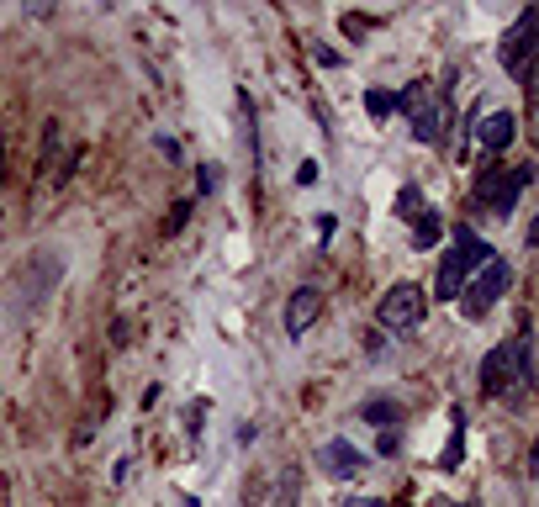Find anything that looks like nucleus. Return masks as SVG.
Masks as SVG:
<instances>
[{
    "mask_svg": "<svg viewBox=\"0 0 539 507\" xmlns=\"http://www.w3.org/2000/svg\"><path fill=\"white\" fill-rule=\"evenodd\" d=\"M339 507H386V502H381V497H344Z\"/></svg>",
    "mask_w": 539,
    "mask_h": 507,
    "instance_id": "6ab92c4d",
    "label": "nucleus"
},
{
    "mask_svg": "<svg viewBox=\"0 0 539 507\" xmlns=\"http://www.w3.org/2000/svg\"><path fill=\"white\" fill-rule=\"evenodd\" d=\"M492 254H497V249H492L487 238H476L471 228H455V249L439 259V286H434L439 302H455V296L466 291V280H471L481 265H487Z\"/></svg>",
    "mask_w": 539,
    "mask_h": 507,
    "instance_id": "f257e3e1",
    "label": "nucleus"
},
{
    "mask_svg": "<svg viewBox=\"0 0 539 507\" xmlns=\"http://www.w3.org/2000/svg\"><path fill=\"white\" fill-rule=\"evenodd\" d=\"M534 37H539V11L524 6V11H518V22L503 32V43H497V59H503V69L518 74L524 85H529V53H534Z\"/></svg>",
    "mask_w": 539,
    "mask_h": 507,
    "instance_id": "423d86ee",
    "label": "nucleus"
},
{
    "mask_svg": "<svg viewBox=\"0 0 539 507\" xmlns=\"http://www.w3.org/2000/svg\"><path fill=\"white\" fill-rule=\"evenodd\" d=\"M323 317V291L318 286H296L286 296V338H307V328Z\"/></svg>",
    "mask_w": 539,
    "mask_h": 507,
    "instance_id": "6e6552de",
    "label": "nucleus"
},
{
    "mask_svg": "<svg viewBox=\"0 0 539 507\" xmlns=\"http://www.w3.org/2000/svg\"><path fill=\"white\" fill-rule=\"evenodd\" d=\"M439 238H444V222L429 212V206H423V212L413 217V249H434Z\"/></svg>",
    "mask_w": 539,
    "mask_h": 507,
    "instance_id": "4468645a",
    "label": "nucleus"
},
{
    "mask_svg": "<svg viewBox=\"0 0 539 507\" xmlns=\"http://www.w3.org/2000/svg\"><path fill=\"white\" fill-rule=\"evenodd\" d=\"M365 111H370V117H392L397 96H392V90H365Z\"/></svg>",
    "mask_w": 539,
    "mask_h": 507,
    "instance_id": "f3484780",
    "label": "nucleus"
},
{
    "mask_svg": "<svg viewBox=\"0 0 539 507\" xmlns=\"http://www.w3.org/2000/svg\"><path fill=\"white\" fill-rule=\"evenodd\" d=\"M360 418H365V423H376V428H386V434H397V423H402V402L376 397V402H365V407H360Z\"/></svg>",
    "mask_w": 539,
    "mask_h": 507,
    "instance_id": "ddd939ff",
    "label": "nucleus"
},
{
    "mask_svg": "<svg viewBox=\"0 0 539 507\" xmlns=\"http://www.w3.org/2000/svg\"><path fill=\"white\" fill-rule=\"evenodd\" d=\"M59 143H64V122H43V159H37V169H53Z\"/></svg>",
    "mask_w": 539,
    "mask_h": 507,
    "instance_id": "2eb2a0df",
    "label": "nucleus"
},
{
    "mask_svg": "<svg viewBox=\"0 0 539 507\" xmlns=\"http://www.w3.org/2000/svg\"><path fill=\"white\" fill-rule=\"evenodd\" d=\"M418 212H423V191H418V185H402V191H397V217L413 222Z\"/></svg>",
    "mask_w": 539,
    "mask_h": 507,
    "instance_id": "dca6fc26",
    "label": "nucleus"
},
{
    "mask_svg": "<svg viewBox=\"0 0 539 507\" xmlns=\"http://www.w3.org/2000/svg\"><path fill=\"white\" fill-rule=\"evenodd\" d=\"M508 286H513V265L492 254L487 265L476 270V280H466V291H460V296H466V317H487V312L497 307V296H503Z\"/></svg>",
    "mask_w": 539,
    "mask_h": 507,
    "instance_id": "39448f33",
    "label": "nucleus"
},
{
    "mask_svg": "<svg viewBox=\"0 0 539 507\" xmlns=\"http://www.w3.org/2000/svg\"><path fill=\"white\" fill-rule=\"evenodd\" d=\"M318 460H323V471H328L333 481H355V476L365 471V455H360L349 439H328Z\"/></svg>",
    "mask_w": 539,
    "mask_h": 507,
    "instance_id": "1a4fd4ad",
    "label": "nucleus"
},
{
    "mask_svg": "<svg viewBox=\"0 0 539 507\" xmlns=\"http://www.w3.org/2000/svg\"><path fill=\"white\" fill-rule=\"evenodd\" d=\"M59 280H64V259H59V254H53V249L32 254L27 265H22V275H16V286H11V296H16V302H11V312H16V317L37 312V307L48 302V291L59 286Z\"/></svg>",
    "mask_w": 539,
    "mask_h": 507,
    "instance_id": "7ed1b4c3",
    "label": "nucleus"
},
{
    "mask_svg": "<svg viewBox=\"0 0 539 507\" xmlns=\"http://www.w3.org/2000/svg\"><path fill=\"white\" fill-rule=\"evenodd\" d=\"M413 117V138L418 143H439V127H444V101H423L418 111H407Z\"/></svg>",
    "mask_w": 539,
    "mask_h": 507,
    "instance_id": "f8f14e48",
    "label": "nucleus"
},
{
    "mask_svg": "<svg viewBox=\"0 0 539 507\" xmlns=\"http://www.w3.org/2000/svg\"><path fill=\"white\" fill-rule=\"evenodd\" d=\"M27 6V16H37V22H48L53 11H59V0H22Z\"/></svg>",
    "mask_w": 539,
    "mask_h": 507,
    "instance_id": "a211bd4d",
    "label": "nucleus"
},
{
    "mask_svg": "<svg viewBox=\"0 0 539 507\" xmlns=\"http://www.w3.org/2000/svg\"><path fill=\"white\" fill-rule=\"evenodd\" d=\"M524 191H529V164H503V159H492V164L476 175V201L492 206L497 222L513 217V206H518V196H524Z\"/></svg>",
    "mask_w": 539,
    "mask_h": 507,
    "instance_id": "f03ea898",
    "label": "nucleus"
},
{
    "mask_svg": "<svg viewBox=\"0 0 539 507\" xmlns=\"http://www.w3.org/2000/svg\"><path fill=\"white\" fill-rule=\"evenodd\" d=\"M481 397L487 402H524V391L513 381V360H508V344H497L481 354Z\"/></svg>",
    "mask_w": 539,
    "mask_h": 507,
    "instance_id": "0eeeda50",
    "label": "nucleus"
},
{
    "mask_svg": "<svg viewBox=\"0 0 539 507\" xmlns=\"http://www.w3.org/2000/svg\"><path fill=\"white\" fill-rule=\"evenodd\" d=\"M0 185H6V122H0Z\"/></svg>",
    "mask_w": 539,
    "mask_h": 507,
    "instance_id": "aec40b11",
    "label": "nucleus"
},
{
    "mask_svg": "<svg viewBox=\"0 0 539 507\" xmlns=\"http://www.w3.org/2000/svg\"><path fill=\"white\" fill-rule=\"evenodd\" d=\"M476 138H481V148H487L492 159H503V148H513V138H518V117L513 111H492V117H481Z\"/></svg>",
    "mask_w": 539,
    "mask_h": 507,
    "instance_id": "9d476101",
    "label": "nucleus"
},
{
    "mask_svg": "<svg viewBox=\"0 0 539 507\" xmlns=\"http://www.w3.org/2000/svg\"><path fill=\"white\" fill-rule=\"evenodd\" d=\"M466 460V407H450V439L439 449V471H455Z\"/></svg>",
    "mask_w": 539,
    "mask_h": 507,
    "instance_id": "9b49d317",
    "label": "nucleus"
},
{
    "mask_svg": "<svg viewBox=\"0 0 539 507\" xmlns=\"http://www.w3.org/2000/svg\"><path fill=\"white\" fill-rule=\"evenodd\" d=\"M429 507H476V502H444V497H439V502H429Z\"/></svg>",
    "mask_w": 539,
    "mask_h": 507,
    "instance_id": "412c9836",
    "label": "nucleus"
},
{
    "mask_svg": "<svg viewBox=\"0 0 539 507\" xmlns=\"http://www.w3.org/2000/svg\"><path fill=\"white\" fill-rule=\"evenodd\" d=\"M423 317H429V291H423L418 280H397L376 307V323L392 328V333H413Z\"/></svg>",
    "mask_w": 539,
    "mask_h": 507,
    "instance_id": "20e7f679",
    "label": "nucleus"
}]
</instances>
